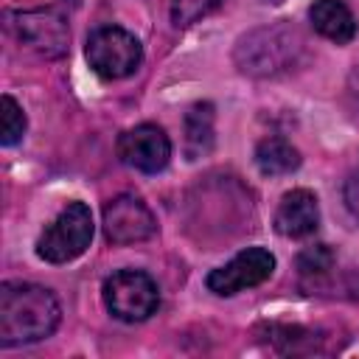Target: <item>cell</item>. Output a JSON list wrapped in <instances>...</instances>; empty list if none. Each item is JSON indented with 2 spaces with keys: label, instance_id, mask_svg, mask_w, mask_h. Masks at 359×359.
<instances>
[{
  "label": "cell",
  "instance_id": "obj_1",
  "mask_svg": "<svg viewBox=\"0 0 359 359\" xmlns=\"http://www.w3.org/2000/svg\"><path fill=\"white\" fill-rule=\"evenodd\" d=\"M62 320V306L48 286L6 280L0 286V345L17 348L48 339Z\"/></svg>",
  "mask_w": 359,
  "mask_h": 359
},
{
  "label": "cell",
  "instance_id": "obj_2",
  "mask_svg": "<svg viewBox=\"0 0 359 359\" xmlns=\"http://www.w3.org/2000/svg\"><path fill=\"white\" fill-rule=\"evenodd\" d=\"M303 53H306L303 34L294 25L280 20V22L247 31L233 48V62L247 76L272 79L297 67Z\"/></svg>",
  "mask_w": 359,
  "mask_h": 359
},
{
  "label": "cell",
  "instance_id": "obj_3",
  "mask_svg": "<svg viewBox=\"0 0 359 359\" xmlns=\"http://www.w3.org/2000/svg\"><path fill=\"white\" fill-rule=\"evenodd\" d=\"M84 56L90 70L104 81H118L132 76L143 62L140 39L121 25H98L90 31Z\"/></svg>",
  "mask_w": 359,
  "mask_h": 359
},
{
  "label": "cell",
  "instance_id": "obj_4",
  "mask_svg": "<svg viewBox=\"0 0 359 359\" xmlns=\"http://www.w3.org/2000/svg\"><path fill=\"white\" fill-rule=\"evenodd\" d=\"M93 213L84 202H67L59 216L42 230L36 238V255L48 264H67L76 261L93 241Z\"/></svg>",
  "mask_w": 359,
  "mask_h": 359
},
{
  "label": "cell",
  "instance_id": "obj_5",
  "mask_svg": "<svg viewBox=\"0 0 359 359\" xmlns=\"http://www.w3.org/2000/svg\"><path fill=\"white\" fill-rule=\"evenodd\" d=\"M101 297L107 311L121 323H143L160 309V289L143 269L112 272L101 286Z\"/></svg>",
  "mask_w": 359,
  "mask_h": 359
},
{
  "label": "cell",
  "instance_id": "obj_6",
  "mask_svg": "<svg viewBox=\"0 0 359 359\" xmlns=\"http://www.w3.org/2000/svg\"><path fill=\"white\" fill-rule=\"evenodd\" d=\"M17 34V39L36 50L39 56L48 59H59L67 53V42H70V28H67V17L59 6H31V8H20L11 14L8 22Z\"/></svg>",
  "mask_w": 359,
  "mask_h": 359
},
{
  "label": "cell",
  "instance_id": "obj_7",
  "mask_svg": "<svg viewBox=\"0 0 359 359\" xmlns=\"http://www.w3.org/2000/svg\"><path fill=\"white\" fill-rule=\"evenodd\" d=\"M272 272H275V255L264 247H247L227 264L208 272L205 286L219 297H230L244 289L261 286L264 280L272 278Z\"/></svg>",
  "mask_w": 359,
  "mask_h": 359
},
{
  "label": "cell",
  "instance_id": "obj_8",
  "mask_svg": "<svg viewBox=\"0 0 359 359\" xmlns=\"http://www.w3.org/2000/svg\"><path fill=\"white\" fill-rule=\"evenodd\" d=\"M101 224H104V236L109 244H137L154 236L157 222L154 213L149 210V205L135 196V194H118L104 205L101 213Z\"/></svg>",
  "mask_w": 359,
  "mask_h": 359
},
{
  "label": "cell",
  "instance_id": "obj_9",
  "mask_svg": "<svg viewBox=\"0 0 359 359\" xmlns=\"http://www.w3.org/2000/svg\"><path fill=\"white\" fill-rule=\"evenodd\" d=\"M118 157L135 171L157 174L171 160V140L157 123H137L118 137Z\"/></svg>",
  "mask_w": 359,
  "mask_h": 359
},
{
  "label": "cell",
  "instance_id": "obj_10",
  "mask_svg": "<svg viewBox=\"0 0 359 359\" xmlns=\"http://www.w3.org/2000/svg\"><path fill=\"white\" fill-rule=\"evenodd\" d=\"M320 227V205L309 188L286 191L275 208V230L283 238H309Z\"/></svg>",
  "mask_w": 359,
  "mask_h": 359
},
{
  "label": "cell",
  "instance_id": "obj_11",
  "mask_svg": "<svg viewBox=\"0 0 359 359\" xmlns=\"http://www.w3.org/2000/svg\"><path fill=\"white\" fill-rule=\"evenodd\" d=\"M309 22L320 36L337 45H348L359 31L353 11L342 0H314L309 6Z\"/></svg>",
  "mask_w": 359,
  "mask_h": 359
},
{
  "label": "cell",
  "instance_id": "obj_12",
  "mask_svg": "<svg viewBox=\"0 0 359 359\" xmlns=\"http://www.w3.org/2000/svg\"><path fill=\"white\" fill-rule=\"evenodd\" d=\"M182 143H185V157L188 160H199L213 149L216 140V109L210 101H196L194 107H188L185 118H182Z\"/></svg>",
  "mask_w": 359,
  "mask_h": 359
},
{
  "label": "cell",
  "instance_id": "obj_13",
  "mask_svg": "<svg viewBox=\"0 0 359 359\" xmlns=\"http://www.w3.org/2000/svg\"><path fill=\"white\" fill-rule=\"evenodd\" d=\"M252 160L264 177H283V174H292L300 168V151L280 135L261 137L255 143Z\"/></svg>",
  "mask_w": 359,
  "mask_h": 359
},
{
  "label": "cell",
  "instance_id": "obj_14",
  "mask_svg": "<svg viewBox=\"0 0 359 359\" xmlns=\"http://www.w3.org/2000/svg\"><path fill=\"white\" fill-rule=\"evenodd\" d=\"M334 269V252L328 244H314V247H306L300 255H297V272L303 280H317V278H325L328 272Z\"/></svg>",
  "mask_w": 359,
  "mask_h": 359
},
{
  "label": "cell",
  "instance_id": "obj_15",
  "mask_svg": "<svg viewBox=\"0 0 359 359\" xmlns=\"http://www.w3.org/2000/svg\"><path fill=\"white\" fill-rule=\"evenodd\" d=\"M224 0H171V22L177 28H188L199 20H205L208 14H213L216 8H222Z\"/></svg>",
  "mask_w": 359,
  "mask_h": 359
},
{
  "label": "cell",
  "instance_id": "obj_16",
  "mask_svg": "<svg viewBox=\"0 0 359 359\" xmlns=\"http://www.w3.org/2000/svg\"><path fill=\"white\" fill-rule=\"evenodd\" d=\"M25 126H28V121H25V112H22V107L17 104V98H11L8 93L3 95V121H0V143L3 146H14V143H20L22 140V135H25Z\"/></svg>",
  "mask_w": 359,
  "mask_h": 359
},
{
  "label": "cell",
  "instance_id": "obj_17",
  "mask_svg": "<svg viewBox=\"0 0 359 359\" xmlns=\"http://www.w3.org/2000/svg\"><path fill=\"white\" fill-rule=\"evenodd\" d=\"M345 202L351 208V213L359 219V165L351 171V177L345 180Z\"/></svg>",
  "mask_w": 359,
  "mask_h": 359
}]
</instances>
